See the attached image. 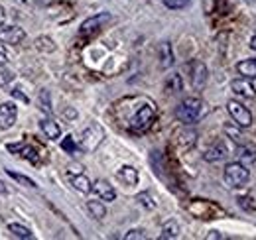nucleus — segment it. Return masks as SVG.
I'll return each mask as SVG.
<instances>
[{
	"instance_id": "13",
	"label": "nucleus",
	"mask_w": 256,
	"mask_h": 240,
	"mask_svg": "<svg viewBox=\"0 0 256 240\" xmlns=\"http://www.w3.org/2000/svg\"><path fill=\"white\" fill-rule=\"evenodd\" d=\"M40 128H42V132L46 134V138H50V140H58V138L62 136V126L52 118L40 120Z\"/></svg>"
},
{
	"instance_id": "36",
	"label": "nucleus",
	"mask_w": 256,
	"mask_h": 240,
	"mask_svg": "<svg viewBox=\"0 0 256 240\" xmlns=\"http://www.w3.org/2000/svg\"><path fill=\"white\" fill-rule=\"evenodd\" d=\"M65 116H69V118H75L77 114H75V110H65Z\"/></svg>"
},
{
	"instance_id": "16",
	"label": "nucleus",
	"mask_w": 256,
	"mask_h": 240,
	"mask_svg": "<svg viewBox=\"0 0 256 240\" xmlns=\"http://www.w3.org/2000/svg\"><path fill=\"white\" fill-rule=\"evenodd\" d=\"M71 185H73V187H75L79 193H85V195L93 191V183L87 180L83 174H75V176L71 178Z\"/></svg>"
},
{
	"instance_id": "20",
	"label": "nucleus",
	"mask_w": 256,
	"mask_h": 240,
	"mask_svg": "<svg viewBox=\"0 0 256 240\" xmlns=\"http://www.w3.org/2000/svg\"><path fill=\"white\" fill-rule=\"evenodd\" d=\"M178 234H180V224L176 220H170L164 224L160 238H178Z\"/></svg>"
},
{
	"instance_id": "9",
	"label": "nucleus",
	"mask_w": 256,
	"mask_h": 240,
	"mask_svg": "<svg viewBox=\"0 0 256 240\" xmlns=\"http://www.w3.org/2000/svg\"><path fill=\"white\" fill-rule=\"evenodd\" d=\"M230 89L236 96H242V98H254L256 96V89L254 85L250 83V79H234L230 83Z\"/></svg>"
},
{
	"instance_id": "7",
	"label": "nucleus",
	"mask_w": 256,
	"mask_h": 240,
	"mask_svg": "<svg viewBox=\"0 0 256 240\" xmlns=\"http://www.w3.org/2000/svg\"><path fill=\"white\" fill-rule=\"evenodd\" d=\"M108 20H110V14H108V12L96 14L93 18H87V20L81 24V30L79 32H81V36H93V34H96Z\"/></svg>"
},
{
	"instance_id": "32",
	"label": "nucleus",
	"mask_w": 256,
	"mask_h": 240,
	"mask_svg": "<svg viewBox=\"0 0 256 240\" xmlns=\"http://www.w3.org/2000/svg\"><path fill=\"white\" fill-rule=\"evenodd\" d=\"M10 92H12V96H14V98H20L22 102H30V98H28L24 92H20V89H14V90H10Z\"/></svg>"
},
{
	"instance_id": "27",
	"label": "nucleus",
	"mask_w": 256,
	"mask_h": 240,
	"mask_svg": "<svg viewBox=\"0 0 256 240\" xmlns=\"http://www.w3.org/2000/svg\"><path fill=\"white\" fill-rule=\"evenodd\" d=\"M62 148H64L65 152H69V154H73V152L77 150V144H75L73 136H65L64 140H62Z\"/></svg>"
},
{
	"instance_id": "3",
	"label": "nucleus",
	"mask_w": 256,
	"mask_h": 240,
	"mask_svg": "<svg viewBox=\"0 0 256 240\" xmlns=\"http://www.w3.org/2000/svg\"><path fill=\"white\" fill-rule=\"evenodd\" d=\"M250 180V174H248V168L242 166L240 162H230L224 166V183L232 189H240L244 187Z\"/></svg>"
},
{
	"instance_id": "21",
	"label": "nucleus",
	"mask_w": 256,
	"mask_h": 240,
	"mask_svg": "<svg viewBox=\"0 0 256 240\" xmlns=\"http://www.w3.org/2000/svg\"><path fill=\"white\" fill-rule=\"evenodd\" d=\"M8 230L14 232V236H18V238H32L30 228H26V226H22V224H18V222H10V224H8Z\"/></svg>"
},
{
	"instance_id": "24",
	"label": "nucleus",
	"mask_w": 256,
	"mask_h": 240,
	"mask_svg": "<svg viewBox=\"0 0 256 240\" xmlns=\"http://www.w3.org/2000/svg\"><path fill=\"white\" fill-rule=\"evenodd\" d=\"M6 174L12 178V180H16L18 183H22V185H26V187H36V183H34V180H30V178H26V176H20V174H16V172H8L6 170Z\"/></svg>"
},
{
	"instance_id": "15",
	"label": "nucleus",
	"mask_w": 256,
	"mask_h": 240,
	"mask_svg": "<svg viewBox=\"0 0 256 240\" xmlns=\"http://www.w3.org/2000/svg\"><path fill=\"white\" fill-rule=\"evenodd\" d=\"M236 71L238 75H242L244 79H254L256 77V60H242L236 63Z\"/></svg>"
},
{
	"instance_id": "4",
	"label": "nucleus",
	"mask_w": 256,
	"mask_h": 240,
	"mask_svg": "<svg viewBox=\"0 0 256 240\" xmlns=\"http://www.w3.org/2000/svg\"><path fill=\"white\" fill-rule=\"evenodd\" d=\"M102 138H104V130L98 126V124H91V126H87L83 132H81V136H79V146H81V150L85 152H95L98 148V144L102 142Z\"/></svg>"
},
{
	"instance_id": "19",
	"label": "nucleus",
	"mask_w": 256,
	"mask_h": 240,
	"mask_svg": "<svg viewBox=\"0 0 256 240\" xmlns=\"http://www.w3.org/2000/svg\"><path fill=\"white\" fill-rule=\"evenodd\" d=\"M87 209H89V212L95 216L96 220H102L106 216V207H104L102 201H87Z\"/></svg>"
},
{
	"instance_id": "8",
	"label": "nucleus",
	"mask_w": 256,
	"mask_h": 240,
	"mask_svg": "<svg viewBox=\"0 0 256 240\" xmlns=\"http://www.w3.org/2000/svg\"><path fill=\"white\" fill-rule=\"evenodd\" d=\"M16 118H18V108L14 106V102H2L0 104V128L2 130L12 128Z\"/></svg>"
},
{
	"instance_id": "37",
	"label": "nucleus",
	"mask_w": 256,
	"mask_h": 240,
	"mask_svg": "<svg viewBox=\"0 0 256 240\" xmlns=\"http://www.w3.org/2000/svg\"><path fill=\"white\" fill-rule=\"evenodd\" d=\"M250 48H252V50L256 52V34L252 36V40H250Z\"/></svg>"
},
{
	"instance_id": "2",
	"label": "nucleus",
	"mask_w": 256,
	"mask_h": 240,
	"mask_svg": "<svg viewBox=\"0 0 256 240\" xmlns=\"http://www.w3.org/2000/svg\"><path fill=\"white\" fill-rule=\"evenodd\" d=\"M154 118H156V108H154V104H152V102H144L142 106H138V108L134 110L132 118L128 120V126H130V130H134V132H146V130L152 126Z\"/></svg>"
},
{
	"instance_id": "26",
	"label": "nucleus",
	"mask_w": 256,
	"mask_h": 240,
	"mask_svg": "<svg viewBox=\"0 0 256 240\" xmlns=\"http://www.w3.org/2000/svg\"><path fill=\"white\" fill-rule=\"evenodd\" d=\"M224 132L228 134V138H230L232 142H236V144H240V142H242V136H240V132H238L236 128H232L230 124H226V126H224Z\"/></svg>"
},
{
	"instance_id": "22",
	"label": "nucleus",
	"mask_w": 256,
	"mask_h": 240,
	"mask_svg": "<svg viewBox=\"0 0 256 240\" xmlns=\"http://www.w3.org/2000/svg\"><path fill=\"white\" fill-rule=\"evenodd\" d=\"M36 48H38L40 52H48V54H52V52L56 50V44H54L48 36H44V38H38V40H36Z\"/></svg>"
},
{
	"instance_id": "11",
	"label": "nucleus",
	"mask_w": 256,
	"mask_h": 240,
	"mask_svg": "<svg viewBox=\"0 0 256 240\" xmlns=\"http://www.w3.org/2000/svg\"><path fill=\"white\" fill-rule=\"evenodd\" d=\"M207 83V67L201 61H193L192 63V85L195 90H201Z\"/></svg>"
},
{
	"instance_id": "29",
	"label": "nucleus",
	"mask_w": 256,
	"mask_h": 240,
	"mask_svg": "<svg viewBox=\"0 0 256 240\" xmlns=\"http://www.w3.org/2000/svg\"><path fill=\"white\" fill-rule=\"evenodd\" d=\"M136 201H140V203H142L146 209H154V207H156V203L152 201V197H150L148 193H140V195L136 197Z\"/></svg>"
},
{
	"instance_id": "25",
	"label": "nucleus",
	"mask_w": 256,
	"mask_h": 240,
	"mask_svg": "<svg viewBox=\"0 0 256 240\" xmlns=\"http://www.w3.org/2000/svg\"><path fill=\"white\" fill-rule=\"evenodd\" d=\"M190 2H192V0H164V4H166L170 10H182V8H186Z\"/></svg>"
},
{
	"instance_id": "6",
	"label": "nucleus",
	"mask_w": 256,
	"mask_h": 240,
	"mask_svg": "<svg viewBox=\"0 0 256 240\" xmlns=\"http://www.w3.org/2000/svg\"><path fill=\"white\" fill-rule=\"evenodd\" d=\"M26 40V32L18 26H0V44L18 46Z\"/></svg>"
},
{
	"instance_id": "30",
	"label": "nucleus",
	"mask_w": 256,
	"mask_h": 240,
	"mask_svg": "<svg viewBox=\"0 0 256 240\" xmlns=\"http://www.w3.org/2000/svg\"><path fill=\"white\" fill-rule=\"evenodd\" d=\"M172 87L170 92H178V90H182V77L180 75H172V79L168 81V89Z\"/></svg>"
},
{
	"instance_id": "1",
	"label": "nucleus",
	"mask_w": 256,
	"mask_h": 240,
	"mask_svg": "<svg viewBox=\"0 0 256 240\" xmlns=\"http://www.w3.org/2000/svg\"><path fill=\"white\" fill-rule=\"evenodd\" d=\"M207 108H205V102L197 96H190V98H184L178 108H176V118L180 120L182 124L190 126V124H195L205 116Z\"/></svg>"
},
{
	"instance_id": "28",
	"label": "nucleus",
	"mask_w": 256,
	"mask_h": 240,
	"mask_svg": "<svg viewBox=\"0 0 256 240\" xmlns=\"http://www.w3.org/2000/svg\"><path fill=\"white\" fill-rule=\"evenodd\" d=\"M124 238L126 240H142V238H146V232H144L142 228H132V230H128L126 234H124Z\"/></svg>"
},
{
	"instance_id": "17",
	"label": "nucleus",
	"mask_w": 256,
	"mask_h": 240,
	"mask_svg": "<svg viewBox=\"0 0 256 240\" xmlns=\"http://www.w3.org/2000/svg\"><path fill=\"white\" fill-rule=\"evenodd\" d=\"M158 54H160V65L164 67V69H168V67L174 65V52H172L170 42H164V44H162L160 50H158Z\"/></svg>"
},
{
	"instance_id": "34",
	"label": "nucleus",
	"mask_w": 256,
	"mask_h": 240,
	"mask_svg": "<svg viewBox=\"0 0 256 240\" xmlns=\"http://www.w3.org/2000/svg\"><path fill=\"white\" fill-rule=\"evenodd\" d=\"M213 238H223V234H219L217 230H213L211 234H207V240H213Z\"/></svg>"
},
{
	"instance_id": "10",
	"label": "nucleus",
	"mask_w": 256,
	"mask_h": 240,
	"mask_svg": "<svg viewBox=\"0 0 256 240\" xmlns=\"http://www.w3.org/2000/svg\"><path fill=\"white\" fill-rule=\"evenodd\" d=\"M236 156H238V162L242 166L250 168L256 162V144H252V142H240L238 150H236Z\"/></svg>"
},
{
	"instance_id": "23",
	"label": "nucleus",
	"mask_w": 256,
	"mask_h": 240,
	"mask_svg": "<svg viewBox=\"0 0 256 240\" xmlns=\"http://www.w3.org/2000/svg\"><path fill=\"white\" fill-rule=\"evenodd\" d=\"M18 154L22 156V158H28L32 164H38V152L30 148V146H26V144H20V148H18Z\"/></svg>"
},
{
	"instance_id": "33",
	"label": "nucleus",
	"mask_w": 256,
	"mask_h": 240,
	"mask_svg": "<svg viewBox=\"0 0 256 240\" xmlns=\"http://www.w3.org/2000/svg\"><path fill=\"white\" fill-rule=\"evenodd\" d=\"M4 63H8V52L4 46H0V65H4Z\"/></svg>"
},
{
	"instance_id": "14",
	"label": "nucleus",
	"mask_w": 256,
	"mask_h": 240,
	"mask_svg": "<svg viewBox=\"0 0 256 240\" xmlns=\"http://www.w3.org/2000/svg\"><path fill=\"white\" fill-rule=\"evenodd\" d=\"M226 156H228V148L224 146L223 142H217L215 146H211L209 150L205 152L203 158H205V162H213L215 164V162H223Z\"/></svg>"
},
{
	"instance_id": "18",
	"label": "nucleus",
	"mask_w": 256,
	"mask_h": 240,
	"mask_svg": "<svg viewBox=\"0 0 256 240\" xmlns=\"http://www.w3.org/2000/svg\"><path fill=\"white\" fill-rule=\"evenodd\" d=\"M116 176H118V180L124 181L126 185H136V183H138V172H136L132 166L120 168V172H118Z\"/></svg>"
},
{
	"instance_id": "35",
	"label": "nucleus",
	"mask_w": 256,
	"mask_h": 240,
	"mask_svg": "<svg viewBox=\"0 0 256 240\" xmlns=\"http://www.w3.org/2000/svg\"><path fill=\"white\" fill-rule=\"evenodd\" d=\"M4 20H6V12H4V8L0 6V26L4 24Z\"/></svg>"
},
{
	"instance_id": "5",
	"label": "nucleus",
	"mask_w": 256,
	"mask_h": 240,
	"mask_svg": "<svg viewBox=\"0 0 256 240\" xmlns=\"http://www.w3.org/2000/svg\"><path fill=\"white\" fill-rule=\"evenodd\" d=\"M226 110L230 114V118L234 120V124L238 128H250L252 126V112L238 100H228L226 102Z\"/></svg>"
},
{
	"instance_id": "12",
	"label": "nucleus",
	"mask_w": 256,
	"mask_h": 240,
	"mask_svg": "<svg viewBox=\"0 0 256 240\" xmlns=\"http://www.w3.org/2000/svg\"><path fill=\"white\" fill-rule=\"evenodd\" d=\"M93 191L96 193V197L102 199V201H108V203H110V201L116 199V191H114V187L104 180L95 181V183H93Z\"/></svg>"
},
{
	"instance_id": "31",
	"label": "nucleus",
	"mask_w": 256,
	"mask_h": 240,
	"mask_svg": "<svg viewBox=\"0 0 256 240\" xmlns=\"http://www.w3.org/2000/svg\"><path fill=\"white\" fill-rule=\"evenodd\" d=\"M14 81V73L12 71H6V69H2L0 71V87H6L8 83H12Z\"/></svg>"
}]
</instances>
